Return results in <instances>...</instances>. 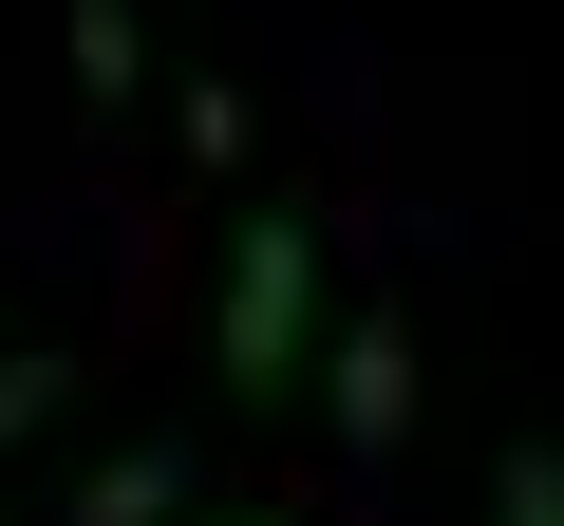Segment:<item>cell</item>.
Wrapping results in <instances>:
<instances>
[{"label":"cell","mask_w":564,"mask_h":526,"mask_svg":"<svg viewBox=\"0 0 564 526\" xmlns=\"http://www.w3.org/2000/svg\"><path fill=\"white\" fill-rule=\"evenodd\" d=\"M57 20H76V95H151V20L132 0H57Z\"/></svg>","instance_id":"277c9868"},{"label":"cell","mask_w":564,"mask_h":526,"mask_svg":"<svg viewBox=\"0 0 564 526\" xmlns=\"http://www.w3.org/2000/svg\"><path fill=\"white\" fill-rule=\"evenodd\" d=\"M207 526H302V507H207Z\"/></svg>","instance_id":"ba28073f"},{"label":"cell","mask_w":564,"mask_h":526,"mask_svg":"<svg viewBox=\"0 0 564 526\" xmlns=\"http://www.w3.org/2000/svg\"><path fill=\"white\" fill-rule=\"evenodd\" d=\"M76 526H188V432H132V451H95Z\"/></svg>","instance_id":"3957f363"},{"label":"cell","mask_w":564,"mask_h":526,"mask_svg":"<svg viewBox=\"0 0 564 526\" xmlns=\"http://www.w3.org/2000/svg\"><path fill=\"white\" fill-rule=\"evenodd\" d=\"M302 339H321V207H245L226 226V283H207V376L245 414L302 395Z\"/></svg>","instance_id":"6da1fadb"},{"label":"cell","mask_w":564,"mask_h":526,"mask_svg":"<svg viewBox=\"0 0 564 526\" xmlns=\"http://www.w3.org/2000/svg\"><path fill=\"white\" fill-rule=\"evenodd\" d=\"M321 395H339V451H358V470H395V432H414V320H395V302H358Z\"/></svg>","instance_id":"7a4b0ae2"},{"label":"cell","mask_w":564,"mask_h":526,"mask_svg":"<svg viewBox=\"0 0 564 526\" xmlns=\"http://www.w3.org/2000/svg\"><path fill=\"white\" fill-rule=\"evenodd\" d=\"M170 132H188L207 169H245V95H226V76H188V95H170Z\"/></svg>","instance_id":"52a82bcc"},{"label":"cell","mask_w":564,"mask_h":526,"mask_svg":"<svg viewBox=\"0 0 564 526\" xmlns=\"http://www.w3.org/2000/svg\"><path fill=\"white\" fill-rule=\"evenodd\" d=\"M489 526H564V451H545V432H508V470H489Z\"/></svg>","instance_id":"5b68a950"},{"label":"cell","mask_w":564,"mask_h":526,"mask_svg":"<svg viewBox=\"0 0 564 526\" xmlns=\"http://www.w3.org/2000/svg\"><path fill=\"white\" fill-rule=\"evenodd\" d=\"M57 395H76V358H39V339H20V358H0V451H20V432H39Z\"/></svg>","instance_id":"8992f818"}]
</instances>
